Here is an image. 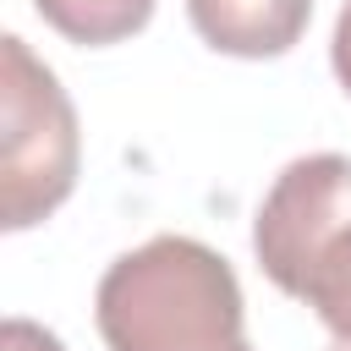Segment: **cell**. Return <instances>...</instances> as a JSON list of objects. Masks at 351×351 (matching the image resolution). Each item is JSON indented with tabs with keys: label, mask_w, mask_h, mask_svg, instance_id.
Masks as SVG:
<instances>
[{
	"label": "cell",
	"mask_w": 351,
	"mask_h": 351,
	"mask_svg": "<svg viewBox=\"0 0 351 351\" xmlns=\"http://www.w3.org/2000/svg\"><path fill=\"white\" fill-rule=\"evenodd\" d=\"M186 16L208 49L269 60L307 33L313 0H186Z\"/></svg>",
	"instance_id": "4"
},
{
	"label": "cell",
	"mask_w": 351,
	"mask_h": 351,
	"mask_svg": "<svg viewBox=\"0 0 351 351\" xmlns=\"http://www.w3.org/2000/svg\"><path fill=\"white\" fill-rule=\"evenodd\" d=\"M329 351H351V340H335V346H329Z\"/></svg>",
	"instance_id": "8"
},
{
	"label": "cell",
	"mask_w": 351,
	"mask_h": 351,
	"mask_svg": "<svg viewBox=\"0 0 351 351\" xmlns=\"http://www.w3.org/2000/svg\"><path fill=\"white\" fill-rule=\"evenodd\" d=\"M0 176H5V230H27L55 214L77 186V110L55 71L16 38H0Z\"/></svg>",
	"instance_id": "3"
},
{
	"label": "cell",
	"mask_w": 351,
	"mask_h": 351,
	"mask_svg": "<svg viewBox=\"0 0 351 351\" xmlns=\"http://www.w3.org/2000/svg\"><path fill=\"white\" fill-rule=\"evenodd\" d=\"M0 351H66V346H60L44 324H33V318H5Z\"/></svg>",
	"instance_id": "6"
},
{
	"label": "cell",
	"mask_w": 351,
	"mask_h": 351,
	"mask_svg": "<svg viewBox=\"0 0 351 351\" xmlns=\"http://www.w3.org/2000/svg\"><path fill=\"white\" fill-rule=\"evenodd\" d=\"M252 252L285 296L307 302L335 340H351V159H291L258 203Z\"/></svg>",
	"instance_id": "2"
},
{
	"label": "cell",
	"mask_w": 351,
	"mask_h": 351,
	"mask_svg": "<svg viewBox=\"0 0 351 351\" xmlns=\"http://www.w3.org/2000/svg\"><path fill=\"white\" fill-rule=\"evenodd\" d=\"M93 318L110 351H252L230 263L192 236L121 252L99 280Z\"/></svg>",
	"instance_id": "1"
},
{
	"label": "cell",
	"mask_w": 351,
	"mask_h": 351,
	"mask_svg": "<svg viewBox=\"0 0 351 351\" xmlns=\"http://www.w3.org/2000/svg\"><path fill=\"white\" fill-rule=\"evenodd\" d=\"M33 11L71 44H121L148 27L154 0H33Z\"/></svg>",
	"instance_id": "5"
},
{
	"label": "cell",
	"mask_w": 351,
	"mask_h": 351,
	"mask_svg": "<svg viewBox=\"0 0 351 351\" xmlns=\"http://www.w3.org/2000/svg\"><path fill=\"white\" fill-rule=\"evenodd\" d=\"M329 60H335V77H340V88L351 93V0L340 5V22H335V44H329Z\"/></svg>",
	"instance_id": "7"
}]
</instances>
